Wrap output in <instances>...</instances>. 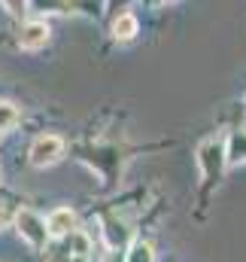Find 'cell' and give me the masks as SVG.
Returning <instances> with one entry per match:
<instances>
[{"label":"cell","mask_w":246,"mask_h":262,"mask_svg":"<svg viewBox=\"0 0 246 262\" xmlns=\"http://www.w3.org/2000/svg\"><path fill=\"white\" fill-rule=\"evenodd\" d=\"M15 229H18L21 241H28V244H31V247H37V250H43V247H46V241H49L46 220H43L40 213L28 210V207L15 213Z\"/></svg>","instance_id":"6da1fadb"},{"label":"cell","mask_w":246,"mask_h":262,"mask_svg":"<svg viewBox=\"0 0 246 262\" xmlns=\"http://www.w3.org/2000/svg\"><path fill=\"white\" fill-rule=\"evenodd\" d=\"M31 165L34 168H49L55 162H61L64 156V140L58 134H40L34 143H31Z\"/></svg>","instance_id":"7a4b0ae2"},{"label":"cell","mask_w":246,"mask_h":262,"mask_svg":"<svg viewBox=\"0 0 246 262\" xmlns=\"http://www.w3.org/2000/svg\"><path fill=\"white\" fill-rule=\"evenodd\" d=\"M198 165H201L204 180H219L222 171H225V146H222L219 140L201 143V149H198Z\"/></svg>","instance_id":"3957f363"},{"label":"cell","mask_w":246,"mask_h":262,"mask_svg":"<svg viewBox=\"0 0 246 262\" xmlns=\"http://www.w3.org/2000/svg\"><path fill=\"white\" fill-rule=\"evenodd\" d=\"M46 232H49V238L73 235V232H76V213H73L70 207H58V210H52L49 220H46Z\"/></svg>","instance_id":"277c9868"},{"label":"cell","mask_w":246,"mask_h":262,"mask_svg":"<svg viewBox=\"0 0 246 262\" xmlns=\"http://www.w3.org/2000/svg\"><path fill=\"white\" fill-rule=\"evenodd\" d=\"M46 43H49V25L46 21L21 25V34H18V46L21 49H43Z\"/></svg>","instance_id":"5b68a950"},{"label":"cell","mask_w":246,"mask_h":262,"mask_svg":"<svg viewBox=\"0 0 246 262\" xmlns=\"http://www.w3.org/2000/svg\"><path fill=\"white\" fill-rule=\"evenodd\" d=\"M137 31H140V21H137L131 12H122V15L113 21V37H116L119 43H128V40H134V37H137Z\"/></svg>","instance_id":"8992f818"},{"label":"cell","mask_w":246,"mask_h":262,"mask_svg":"<svg viewBox=\"0 0 246 262\" xmlns=\"http://www.w3.org/2000/svg\"><path fill=\"white\" fill-rule=\"evenodd\" d=\"M240 162H246V131H234L225 146V165H240Z\"/></svg>","instance_id":"52a82bcc"},{"label":"cell","mask_w":246,"mask_h":262,"mask_svg":"<svg viewBox=\"0 0 246 262\" xmlns=\"http://www.w3.org/2000/svg\"><path fill=\"white\" fill-rule=\"evenodd\" d=\"M88 253H91V241L85 232H73V250H70V259L67 262H88Z\"/></svg>","instance_id":"ba28073f"},{"label":"cell","mask_w":246,"mask_h":262,"mask_svg":"<svg viewBox=\"0 0 246 262\" xmlns=\"http://www.w3.org/2000/svg\"><path fill=\"white\" fill-rule=\"evenodd\" d=\"M18 119H21L18 107H15V104H9V101H0V131L15 128V125H18Z\"/></svg>","instance_id":"9c48e42d"},{"label":"cell","mask_w":246,"mask_h":262,"mask_svg":"<svg viewBox=\"0 0 246 262\" xmlns=\"http://www.w3.org/2000/svg\"><path fill=\"white\" fill-rule=\"evenodd\" d=\"M125 262H155V253H152V244L146 241H134L131 250H128V259Z\"/></svg>","instance_id":"30bf717a"},{"label":"cell","mask_w":246,"mask_h":262,"mask_svg":"<svg viewBox=\"0 0 246 262\" xmlns=\"http://www.w3.org/2000/svg\"><path fill=\"white\" fill-rule=\"evenodd\" d=\"M3 3V9L9 12V15H15V18H21L24 12H28V0H0Z\"/></svg>","instance_id":"8fae6325"},{"label":"cell","mask_w":246,"mask_h":262,"mask_svg":"<svg viewBox=\"0 0 246 262\" xmlns=\"http://www.w3.org/2000/svg\"><path fill=\"white\" fill-rule=\"evenodd\" d=\"M9 220H12V213H9V210L0 204V229H6V223H9Z\"/></svg>","instance_id":"7c38bea8"},{"label":"cell","mask_w":246,"mask_h":262,"mask_svg":"<svg viewBox=\"0 0 246 262\" xmlns=\"http://www.w3.org/2000/svg\"><path fill=\"white\" fill-rule=\"evenodd\" d=\"M104 262H119V253H107V256H104Z\"/></svg>","instance_id":"4fadbf2b"}]
</instances>
